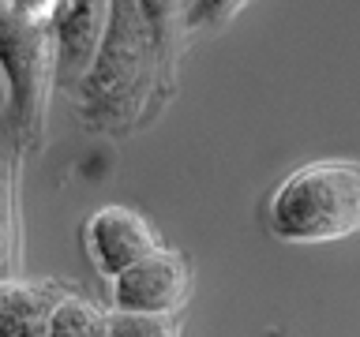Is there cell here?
I'll return each mask as SVG.
<instances>
[{"mask_svg": "<svg viewBox=\"0 0 360 337\" xmlns=\"http://www.w3.org/2000/svg\"><path fill=\"white\" fill-rule=\"evenodd\" d=\"M158 79H169V67L139 0H109V19L94 60L72 90L83 124L94 131L135 128L150 105Z\"/></svg>", "mask_w": 360, "mask_h": 337, "instance_id": "cell-1", "label": "cell"}, {"mask_svg": "<svg viewBox=\"0 0 360 337\" xmlns=\"http://www.w3.org/2000/svg\"><path fill=\"white\" fill-rule=\"evenodd\" d=\"M64 0H0V75L22 146H41L49 94L56 86V15Z\"/></svg>", "mask_w": 360, "mask_h": 337, "instance_id": "cell-2", "label": "cell"}, {"mask_svg": "<svg viewBox=\"0 0 360 337\" xmlns=\"http://www.w3.org/2000/svg\"><path fill=\"white\" fill-rule=\"evenodd\" d=\"M266 221L285 244H330L360 232V161L300 165L274 191Z\"/></svg>", "mask_w": 360, "mask_h": 337, "instance_id": "cell-3", "label": "cell"}, {"mask_svg": "<svg viewBox=\"0 0 360 337\" xmlns=\"http://www.w3.org/2000/svg\"><path fill=\"white\" fill-rule=\"evenodd\" d=\"M188 292H191L188 263L176 251H165V247L143 255L139 263H131L112 277V303L124 311L176 315L188 303Z\"/></svg>", "mask_w": 360, "mask_h": 337, "instance_id": "cell-4", "label": "cell"}, {"mask_svg": "<svg viewBox=\"0 0 360 337\" xmlns=\"http://www.w3.org/2000/svg\"><path fill=\"white\" fill-rule=\"evenodd\" d=\"M83 240H86L90 263H94L98 274H105V277H117L120 270H128L131 263H139L143 255H150L162 247L154 225L146 221L139 210L117 206V202H112V206H101L94 218L86 221Z\"/></svg>", "mask_w": 360, "mask_h": 337, "instance_id": "cell-5", "label": "cell"}, {"mask_svg": "<svg viewBox=\"0 0 360 337\" xmlns=\"http://www.w3.org/2000/svg\"><path fill=\"white\" fill-rule=\"evenodd\" d=\"M68 292L53 281L4 277L0 281V337L49 333V319Z\"/></svg>", "mask_w": 360, "mask_h": 337, "instance_id": "cell-6", "label": "cell"}, {"mask_svg": "<svg viewBox=\"0 0 360 337\" xmlns=\"http://www.w3.org/2000/svg\"><path fill=\"white\" fill-rule=\"evenodd\" d=\"M19 150L22 139L8 117L0 120V281L19 274Z\"/></svg>", "mask_w": 360, "mask_h": 337, "instance_id": "cell-7", "label": "cell"}, {"mask_svg": "<svg viewBox=\"0 0 360 337\" xmlns=\"http://www.w3.org/2000/svg\"><path fill=\"white\" fill-rule=\"evenodd\" d=\"M139 8H143V15L150 19L158 49H162V60L169 67V79H173L180 38H184V27H188V0H139Z\"/></svg>", "mask_w": 360, "mask_h": 337, "instance_id": "cell-8", "label": "cell"}, {"mask_svg": "<svg viewBox=\"0 0 360 337\" xmlns=\"http://www.w3.org/2000/svg\"><path fill=\"white\" fill-rule=\"evenodd\" d=\"M101 326H105V311H98L90 300L83 296H68L56 303L53 319H49V333L60 337V333H75V337H90V333H101Z\"/></svg>", "mask_w": 360, "mask_h": 337, "instance_id": "cell-9", "label": "cell"}, {"mask_svg": "<svg viewBox=\"0 0 360 337\" xmlns=\"http://www.w3.org/2000/svg\"><path fill=\"white\" fill-rule=\"evenodd\" d=\"M101 333H109V337H173L176 322H173V315H146V311L117 308L105 315Z\"/></svg>", "mask_w": 360, "mask_h": 337, "instance_id": "cell-10", "label": "cell"}, {"mask_svg": "<svg viewBox=\"0 0 360 337\" xmlns=\"http://www.w3.org/2000/svg\"><path fill=\"white\" fill-rule=\"evenodd\" d=\"M248 8V0H188V30L225 27Z\"/></svg>", "mask_w": 360, "mask_h": 337, "instance_id": "cell-11", "label": "cell"}]
</instances>
